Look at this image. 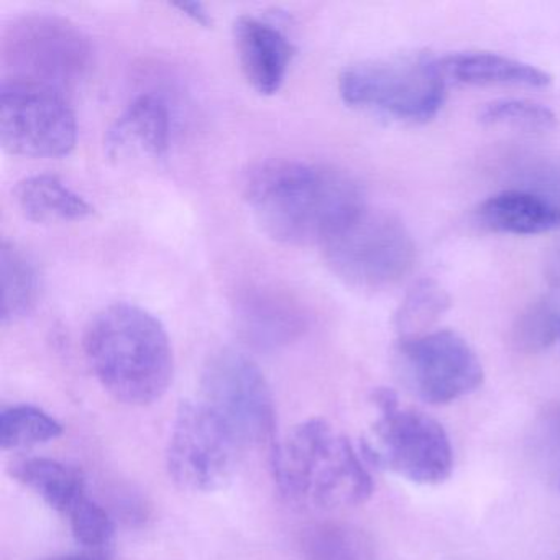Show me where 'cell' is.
Masks as SVG:
<instances>
[{
    "instance_id": "83f0119b",
    "label": "cell",
    "mask_w": 560,
    "mask_h": 560,
    "mask_svg": "<svg viewBox=\"0 0 560 560\" xmlns=\"http://www.w3.org/2000/svg\"><path fill=\"white\" fill-rule=\"evenodd\" d=\"M179 12L186 15V18L191 19L196 24L201 25V27L209 28L212 25L211 15L206 11L205 5L198 4V2H185V4L175 5Z\"/></svg>"
},
{
    "instance_id": "ba28073f",
    "label": "cell",
    "mask_w": 560,
    "mask_h": 560,
    "mask_svg": "<svg viewBox=\"0 0 560 560\" xmlns=\"http://www.w3.org/2000/svg\"><path fill=\"white\" fill-rule=\"evenodd\" d=\"M202 402L221 419L238 445L273 441V395L260 366L237 350L212 353L202 369Z\"/></svg>"
},
{
    "instance_id": "2e32d148",
    "label": "cell",
    "mask_w": 560,
    "mask_h": 560,
    "mask_svg": "<svg viewBox=\"0 0 560 560\" xmlns=\"http://www.w3.org/2000/svg\"><path fill=\"white\" fill-rule=\"evenodd\" d=\"M445 77L454 78L458 83L487 86V84H508V86L546 88L552 83V77L534 65L487 51L448 55L441 60Z\"/></svg>"
},
{
    "instance_id": "7402d4cb",
    "label": "cell",
    "mask_w": 560,
    "mask_h": 560,
    "mask_svg": "<svg viewBox=\"0 0 560 560\" xmlns=\"http://www.w3.org/2000/svg\"><path fill=\"white\" fill-rule=\"evenodd\" d=\"M61 434L63 425L35 406H12L0 415V447L4 451L34 447Z\"/></svg>"
},
{
    "instance_id": "4316f807",
    "label": "cell",
    "mask_w": 560,
    "mask_h": 560,
    "mask_svg": "<svg viewBox=\"0 0 560 560\" xmlns=\"http://www.w3.org/2000/svg\"><path fill=\"white\" fill-rule=\"evenodd\" d=\"M540 445L547 475L560 490V409L547 416L544 421Z\"/></svg>"
},
{
    "instance_id": "8fae6325",
    "label": "cell",
    "mask_w": 560,
    "mask_h": 560,
    "mask_svg": "<svg viewBox=\"0 0 560 560\" xmlns=\"http://www.w3.org/2000/svg\"><path fill=\"white\" fill-rule=\"evenodd\" d=\"M396 363L406 385L428 405L457 401L477 392L485 380L477 353L454 330L399 339Z\"/></svg>"
},
{
    "instance_id": "603a6c76",
    "label": "cell",
    "mask_w": 560,
    "mask_h": 560,
    "mask_svg": "<svg viewBox=\"0 0 560 560\" xmlns=\"http://www.w3.org/2000/svg\"><path fill=\"white\" fill-rule=\"evenodd\" d=\"M516 350L540 353L560 347V303L553 296L540 298L517 316L511 332Z\"/></svg>"
},
{
    "instance_id": "4fadbf2b",
    "label": "cell",
    "mask_w": 560,
    "mask_h": 560,
    "mask_svg": "<svg viewBox=\"0 0 560 560\" xmlns=\"http://www.w3.org/2000/svg\"><path fill=\"white\" fill-rule=\"evenodd\" d=\"M172 116L168 104L156 94L136 97L106 133V152L110 159L133 155L162 159L170 147Z\"/></svg>"
},
{
    "instance_id": "44dd1931",
    "label": "cell",
    "mask_w": 560,
    "mask_h": 560,
    "mask_svg": "<svg viewBox=\"0 0 560 560\" xmlns=\"http://www.w3.org/2000/svg\"><path fill=\"white\" fill-rule=\"evenodd\" d=\"M451 307V296L435 280H419L406 294L395 314L399 339L431 332V327Z\"/></svg>"
},
{
    "instance_id": "d6986e66",
    "label": "cell",
    "mask_w": 560,
    "mask_h": 560,
    "mask_svg": "<svg viewBox=\"0 0 560 560\" xmlns=\"http://www.w3.org/2000/svg\"><path fill=\"white\" fill-rule=\"evenodd\" d=\"M2 267V324L19 323L34 313L40 298V275L31 255L14 242L0 247Z\"/></svg>"
},
{
    "instance_id": "7a4b0ae2",
    "label": "cell",
    "mask_w": 560,
    "mask_h": 560,
    "mask_svg": "<svg viewBox=\"0 0 560 560\" xmlns=\"http://www.w3.org/2000/svg\"><path fill=\"white\" fill-rule=\"evenodd\" d=\"M84 353L103 388L124 405H152L172 385L175 363L168 332L136 304L101 310L88 324Z\"/></svg>"
},
{
    "instance_id": "cb8c5ba5",
    "label": "cell",
    "mask_w": 560,
    "mask_h": 560,
    "mask_svg": "<svg viewBox=\"0 0 560 560\" xmlns=\"http://www.w3.org/2000/svg\"><path fill=\"white\" fill-rule=\"evenodd\" d=\"M480 122L506 126L529 132H546L556 127V114L542 104L524 100H500L481 109Z\"/></svg>"
},
{
    "instance_id": "52a82bcc",
    "label": "cell",
    "mask_w": 560,
    "mask_h": 560,
    "mask_svg": "<svg viewBox=\"0 0 560 560\" xmlns=\"http://www.w3.org/2000/svg\"><path fill=\"white\" fill-rule=\"evenodd\" d=\"M5 78L67 94L86 77L91 45L73 22L51 14L15 19L2 35Z\"/></svg>"
},
{
    "instance_id": "7c38bea8",
    "label": "cell",
    "mask_w": 560,
    "mask_h": 560,
    "mask_svg": "<svg viewBox=\"0 0 560 560\" xmlns=\"http://www.w3.org/2000/svg\"><path fill=\"white\" fill-rule=\"evenodd\" d=\"M234 44L247 83L261 96L278 93L294 57L287 35L270 22L242 15L234 24Z\"/></svg>"
},
{
    "instance_id": "9c48e42d",
    "label": "cell",
    "mask_w": 560,
    "mask_h": 560,
    "mask_svg": "<svg viewBox=\"0 0 560 560\" xmlns=\"http://www.w3.org/2000/svg\"><path fill=\"white\" fill-rule=\"evenodd\" d=\"M0 139L5 152L60 159L77 147L78 124L67 94L37 84L2 81Z\"/></svg>"
},
{
    "instance_id": "6da1fadb",
    "label": "cell",
    "mask_w": 560,
    "mask_h": 560,
    "mask_svg": "<svg viewBox=\"0 0 560 560\" xmlns=\"http://www.w3.org/2000/svg\"><path fill=\"white\" fill-rule=\"evenodd\" d=\"M244 198L268 237L294 247H320L366 206L359 182L349 173L291 159L252 166L245 173Z\"/></svg>"
},
{
    "instance_id": "277c9868",
    "label": "cell",
    "mask_w": 560,
    "mask_h": 560,
    "mask_svg": "<svg viewBox=\"0 0 560 560\" xmlns=\"http://www.w3.org/2000/svg\"><path fill=\"white\" fill-rule=\"evenodd\" d=\"M324 261L347 287L383 291L401 283L416 264V244L405 222L365 206L323 245Z\"/></svg>"
},
{
    "instance_id": "e0dca14e",
    "label": "cell",
    "mask_w": 560,
    "mask_h": 560,
    "mask_svg": "<svg viewBox=\"0 0 560 560\" xmlns=\"http://www.w3.org/2000/svg\"><path fill=\"white\" fill-rule=\"evenodd\" d=\"M22 214L32 222H77L94 214V208L55 175H35L22 179L14 189Z\"/></svg>"
},
{
    "instance_id": "f1b7e54d",
    "label": "cell",
    "mask_w": 560,
    "mask_h": 560,
    "mask_svg": "<svg viewBox=\"0 0 560 560\" xmlns=\"http://www.w3.org/2000/svg\"><path fill=\"white\" fill-rule=\"evenodd\" d=\"M45 560H113V557L104 549H84L81 552L61 553Z\"/></svg>"
},
{
    "instance_id": "30bf717a",
    "label": "cell",
    "mask_w": 560,
    "mask_h": 560,
    "mask_svg": "<svg viewBox=\"0 0 560 560\" xmlns=\"http://www.w3.org/2000/svg\"><path fill=\"white\" fill-rule=\"evenodd\" d=\"M241 445L202 401L182 402L170 435V477L189 493H212L231 481Z\"/></svg>"
},
{
    "instance_id": "3957f363",
    "label": "cell",
    "mask_w": 560,
    "mask_h": 560,
    "mask_svg": "<svg viewBox=\"0 0 560 560\" xmlns=\"http://www.w3.org/2000/svg\"><path fill=\"white\" fill-rule=\"evenodd\" d=\"M273 474L284 498L316 510L359 506L373 493L352 442L320 418L301 422L275 447Z\"/></svg>"
},
{
    "instance_id": "ffe728a7",
    "label": "cell",
    "mask_w": 560,
    "mask_h": 560,
    "mask_svg": "<svg viewBox=\"0 0 560 560\" xmlns=\"http://www.w3.org/2000/svg\"><path fill=\"white\" fill-rule=\"evenodd\" d=\"M301 560H376L375 544L353 524H316L303 534Z\"/></svg>"
},
{
    "instance_id": "d4e9b609",
    "label": "cell",
    "mask_w": 560,
    "mask_h": 560,
    "mask_svg": "<svg viewBox=\"0 0 560 560\" xmlns=\"http://www.w3.org/2000/svg\"><path fill=\"white\" fill-rule=\"evenodd\" d=\"M514 183L521 191L539 196L560 208V162L550 159H530L513 168Z\"/></svg>"
},
{
    "instance_id": "9a60e30c",
    "label": "cell",
    "mask_w": 560,
    "mask_h": 560,
    "mask_svg": "<svg viewBox=\"0 0 560 560\" xmlns=\"http://www.w3.org/2000/svg\"><path fill=\"white\" fill-rule=\"evenodd\" d=\"M478 221L490 231L511 235H539L560 228V208L521 189H506L485 199Z\"/></svg>"
},
{
    "instance_id": "484cf974",
    "label": "cell",
    "mask_w": 560,
    "mask_h": 560,
    "mask_svg": "<svg viewBox=\"0 0 560 560\" xmlns=\"http://www.w3.org/2000/svg\"><path fill=\"white\" fill-rule=\"evenodd\" d=\"M67 520L73 530L74 539L84 549H104V546L113 539V517L91 498H86Z\"/></svg>"
},
{
    "instance_id": "8992f818",
    "label": "cell",
    "mask_w": 560,
    "mask_h": 560,
    "mask_svg": "<svg viewBox=\"0 0 560 560\" xmlns=\"http://www.w3.org/2000/svg\"><path fill=\"white\" fill-rule=\"evenodd\" d=\"M445 73L431 55L365 61L347 68L339 93L347 106L405 122H429L445 101Z\"/></svg>"
},
{
    "instance_id": "5bb4252c",
    "label": "cell",
    "mask_w": 560,
    "mask_h": 560,
    "mask_svg": "<svg viewBox=\"0 0 560 560\" xmlns=\"http://www.w3.org/2000/svg\"><path fill=\"white\" fill-rule=\"evenodd\" d=\"M237 323L242 336L261 350H275L294 342L306 327V316L296 303L270 293L255 291L238 303Z\"/></svg>"
},
{
    "instance_id": "5b68a950",
    "label": "cell",
    "mask_w": 560,
    "mask_h": 560,
    "mask_svg": "<svg viewBox=\"0 0 560 560\" xmlns=\"http://www.w3.org/2000/svg\"><path fill=\"white\" fill-rule=\"evenodd\" d=\"M372 399L378 416L362 442L366 460L412 483H444L454 470V451L442 424L399 406L393 389L378 388Z\"/></svg>"
},
{
    "instance_id": "ac0fdd59",
    "label": "cell",
    "mask_w": 560,
    "mask_h": 560,
    "mask_svg": "<svg viewBox=\"0 0 560 560\" xmlns=\"http://www.w3.org/2000/svg\"><path fill=\"white\" fill-rule=\"evenodd\" d=\"M11 474L65 517L90 498L83 474L54 458H24L12 465Z\"/></svg>"
}]
</instances>
